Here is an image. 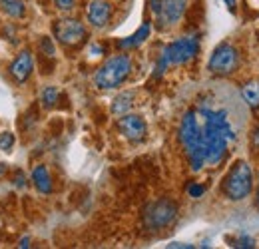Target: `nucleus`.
<instances>
[{
    "instance_id": "obj_1",
    "label": "nucleus",
    "mask_w": 259,
    "mask_h": 249,
    "mask_svg": "<svg viewBox=\"0 0 259 249\" xmlns=\"http://www.w3.org/2000/svg\"><path fill=\"white\" fill-rule=\"evenodd\" d=\"M197 116L201 122L205 165H218L226 159L229 144L235 142V130L224 110H211L203 106L197 110Z\"/></svg>"
},
{
    "instance_id": "obj_2",
    "label": "nucleus",
    "mask_w": 259,
    "mask_h": 249,
    "mask_svg": "<svg viewBox=\"0 0 259 249\" xmlns=\"http://www.w3.org/2000/svg\"><path fill=\"white\" fill-rule=\"evenodd\" d=\"M180 142L188 154L192 170L199 172L205 165V148H203L201 122H199L197 110H190L184 114L182 124H180Z\"/></svg>"
},
{
    "instance_id": "obj_3",
    "label": "nucleus",
    "mask_w": 259,
    "mask_h": 249,
    "mask_svg": "<svg viewBox=\"0 0 259 249\" xmlns=\"http://www.w3.org/2000/svg\"><path fill=\"white\" fill-rule=\"evenodd\" d=\"M199 52V40L195 36H182L174 42H169L162 50L158 64H156V78L163 76V72L169 66H180L194 60Z\"/></svg>"
},
{
    "instance_id": "obj_4",
    "label": "nucleus",
    "mask_w": 259,
    "mask_h": 249,
    "mask_svg": "<svg viewBox=\"0 0 259 249\" xmlns=\"http://www.w3.org/2000/svg\"><path fill=\"white\" fill-rule=\"evenodd\" d=\"M132 72V58L128 54H118L108 58L94 74V84L100 90H114L128 80Z\"/></svg>"
},
{
    "instance_id": "obj_5",
    "label": "nucleus",
    "mask_w": 259,
    "mask_h": 249,
    "mask_svg": "<svg viewBox=\"0 0 259 249\" xmlns=\"http://www.w3.org/2000/svg\"><path fill=\"white\" fill-rule=\"evenodd\" d=\"M253 187V172L251 165L247 161H237L229 174L226 176L224 182V193L227 199L231 201H243L245 197H249Z\"/></svg>"
},
{
    "instance_id": "obj_6",
    "label": "nucleus",
    "mask_w": 259,
    "mask_h": 249,
    "mask_svg": "<svg viewBox=\"0 0 259 249\" xmlns=\"http://www.w3.org/2000/svg\"><path fill=\"white\" fill-rule=\"evenodd\" d=\"M178 216V205L171 199H158L152 201L146 210H144V225L152 231H160L163 227H167Z\"/></svg>"
},
{
    "instance_id": "obj_7",
    "label": "nucleus",
    "mask_w": 259,
    "mask_h": 249,
    "mask_svg": "<svg viewBox=\"0 0 259 249\" xmlns=\"http://www.w3.org/2000/svg\"><path fill=\"white\" fill-rule=\"evenodd\" d=\"M237 66H239V52H237V48L224 42L209 56L207 70L211 74H218V76H229L231 72H235Z\"/></svg>"
},
{
    "instance_id": "obj_8",
    "label": "nucleus",
    "mask_w": 259,
    "mask_h": 249,
    "mask_svg": "<svg viewBox=\"0 0 259 249\" xmlns=\"http://www.w3.org/2000/svg\"><path fill=\"white\" fill-rule=\"evenodd\" d=\"M54 36L64 46H78L86 38V26L76 18H60L54 22Z\"/></svg>"
},
{
    "instance_id": "obj_9",
    "label": "nucleus",
    "mask_w": 259,
    "mask_h": 249,
    "mask_svg": "<svg viewBox=\"0 0 259 249\" xmlns=\"http://www.w3.org/2000/svg\"><path fill=\"white\" fill-rule=\"evenodd\" d=\"M118 128L122 136L130 142H142L148 134V126L138 114H122V118L118 120Z\"/></svg>"
},
{
    "instance_id": "obj_10",
    "label": "nucleus",
    "mask_w": 259,
    "mask_h": 249,
    "mask_svg": "<svg viewBox=\"0 0 259 249\" xmlns=\"http://www.w3.org/2000/svg\"><path fill=\"white\" fill-rule=\"evenodd\" d=\"M32 70H34V60H32V54H30L28 50H22V52L12 60V64L8 66L10 76H12L18 84H24V82L30 78Z\"/></svg>"
},
{
    "instance_id": "obj_11",
    "label": "nucleus",
    "mask_w": 259,
    "mask_h": 249,
    "mask_svg": "<svg viewBox=\"0 0 259 249\" xmlns=\"http://www.w3.org/2000/svg\"><path fill=\"white\" fill-rule=\"evenodd\" d=\"M86 16L94 28H104L112 18V4L108 0H92L88 4Z\"/></svg>"
},
{
    "instance_id": "obj_12",
    "label": "nucleus",
    "mask_w": 259,
    "mask_h": 249,
    "mask_svg": "<svg viewBox=\"0 0 259 249\" xmlns=\"http://www.w3.org/2000/svg\"><path fill=\"white\" fill-rule=\"evenodd\" d=\"M186 6H188V0H162L160 20L163 24H176L184 16Z\"/></svg>"
},
{
    "instance_id": "obj_13",
    "label": "nucleus",
    "mask_w": 259,
    "mask_h": 249,
    "mask_svg": "<svg viewBox=\"0 0 259 249\" xmlns=\"http://www.w3.org/2000/svg\"><path fill=\"white\" fill-rule=\"evenodd\" d=\"M150 32H152V24L150 22H144L138 30L134 32L132 36L128 38H122L120 42H118V46L122 48V50H132V48H138L140 44H144L146 42V38H150Z\"/></svg>"
},
{
    "instance_id": "obj_14",
    "label": "nucleus",
    "mask_w": 259,
    "mask_h": 249,
    "mask_svg": "<svg viewBox=\"0 0 259 249\" xmlns=\"http://www.w3.org/2000/svg\"><path fill=\"white\" fill-rule=\"evenodd\" d=\"M32 182L34 187L40 191V193H50L52 191V180H50V174L44 165H36L32 172Z\"/></svg>"
},
{
    "instance_id": "obj_15",
    "label": "nucleus",
    "mask_w": 259,
    "mask_h": 249,
    "mask_svg": "<svg viewBox=\"0 0 259 249\" xmlns=\"http://www.w3.org/2000/svg\"><path fill=\"white\" fill-rule=\"evenodd\" d=\"M132 104H134V92L118 94L114 98V102H112V112L118 114V116H122V114H126L130 108H132Z\"/></svg>"
},
{
    "instance_id": "obj_16",
    "label": "nucleus",
    "mask_w": 259,
    "mask_h": 249,
    "mask_svg": "<svg viewBox=\"0 0 259 249\" xmlns=\"http://www.w3.org/2000/svg\"><path fill=\"white\" fill-rule=\"evenodd\" d=\"M0 8L12 18H22L26 12V6L22 0H0Z\"/></svg>"
},
{
    "instance_id": "obj_17",
    "label": "nucleus",
    "mask_w": 259,
    "mask_h": 249,
    "mask_svg": "<svg viewBox=\"0 0 259 249\" xmlns=\"http://www.w3.org/2000/svg\"><path fill=\"white\" fill-rule=\"evenodd\" d=\"M241 96L245 100L247 106L251 108H259V82H247L243 88H241Z\"/></svg>"
},
{
    "instance_id": "obj_18",
    "label": "nucleus",
    "mask_w": 259,
    "mask_h": 249,
    "mask_svg": "<svg viewBox=\"0 0 259 249\" xmlns=\"http://www.w3.org/2000/svg\"><path fill=\"white\" fill-rule=\"evenodd\" d=\"M58 88H54V86H46L44 90H42V104L46 106V108H52L56 102H58Z\"/></svg>"
},
{
    "instance_id": "obj_19",
    "label": "nucleus",
    "mask_w": 259,
    "mask_h": 249,
    "mask_svg": "<svg viewBox=\"0 0 259 249\" xmlns=\"http://www.w3.org/2000/svg\"><path fill=\"white\" fill-rule=\"evenodd\" d=\"M40 50L48 56V58H54V54H56V50H54V44H52V40L48 38V36H44L42 40H40Z\"/></svg>"
},
{
    "instance_id": "obj_20",
    "label": "nucleus",
    "mask_w": 259,
    "mask_h": 249,
    "mask_svg": "<svg viewBox=\"0 0 259 249\" xmlns=\"http://www.w3.org/2000/svg\"><path fill=\"white\" fill-rule=\"evenodd\" d=\"M12 146H14V136H12L10 132L0 134V150L10 152V150H12Z\"/></svg>"
},
{
    "instance_id": "obj_21",
    "label": "nucleus",
    "mask_w": 259,
    "mask_h": 249,
    "mask_svg": "<svg viewBox=\"0 0 259 249\" xmlns=\"http://www.w3.org/2000/svg\"><path fill=\"white\" fill-rule=\"evenodd\" d=\"M233 247H255V239L249 235H241L233 241Z\"/></svg>"
},
{
    "instance_id": "obj_22",
    "label": "nucleus",
    "mask_w": 259,
    "mask_h": 249,
    "mask_svg": "<svg viewBox=\"0 0 259 249\" xmlns=\"http://www.w3.org/2000/svg\"><path fill=\"white\" fill-rule=\"evenodd\" d=\"M188 193H190V197H201L205 193V186H201V184H190L188 186Z\"/></svg>"
},
{
    "instance_id": "obj_23",
    "label": "nucleus",
    "mask_w": 259,
    "mask_h": 249,
    "mask_svg": "<svg viewBox=\"0 0 259 249\" xmlns=\"http://www.w3.org/2000/svg\"><path fill=\"white\" fill-rule=\"evenodd\" d=\"M54 4H56L60 10H72L74 4H76V0H54Z\"/></svg>"
},
{
    "instance_id": "obj_24",
    "label": "nucleus",
    "mask_w": 259,
    "mask_h": 249,
    "mask_svg": "<svg viewBox=\"0 0 259 249\" xmlns=\"http://www.w3.org/2000/svg\"><path fill=\"white\" fill-rule=\"evenodd\" d=\"M150 6H152V12L160 18V12H162V0H150Z\"/></svg>"
},
{
    "instance_id": "obj_25",
    "label": "nucleus",
    "mask_w": 259,
    "mask_h": 249,
    "mask_svg": "<svg viewBox=\"0 0 259 249\" xmlns=\"http://www.w3.org/2000/svg\"><path fill=\"white\" fill-rule=\"evenodd\" d=\"M226 2V6L229 8V12H235L237 10V0H224Z\"/></svg>"
},
{
    "instance_id": "obj_26",
    "label": "nucleus",
    "mask_w": 259,
    "mask_h": 249,
    "mask_svg": "<svg viewBox=\"0 0 259 249\" xmlns=\"http://www.w3.org/2000/svg\"><path fill=\"white\" fill-rule=\"evenodd\" d=\"M28 243H30V239H28V237H24V239H20V243H18V247H30V245H28Z\"/></svg>"
},
{
    "instance_id": "obj_27",
    "label": "nucleus",
    "mask_w": 259,
    "mask_h": 249,
    "mask_svg": "<svg viewBox=\"0 0 259 249\" xmlns=\"http://www.w3.org/2000/svg\"><path fill=\"white\" fill-rule=\"evenodd\" d=\"M169 247H194V245H190V243H171Z\"/></svg>"
},
{
    "instance_id": "obj_28",
    "label": "nucleus",
    "mask_w": 259,
    "mask_h": 249,
    "mask_svg": "<svg viewBox=\"0 0 259 249\" xmlns=\"http://www.w3.org/2000/svg\"><path fill=\"white\" fill-rule=\"evenodd\" d=\"M255 203H257V208H259V182H257V193H255Z\"/></svg>"
},
{
    "instance_id": "obj_29",
    "label": "nucleus",
    "mask_w": 259,
    "mask_h": 249,
    "mask_svg": "<svg viewBox=\"0 0 259 249\" xmlns=\"http://www.w3.org/2000/svg\"><path fill=\"white\" fill-rule=\"evenodd\" d=\"M253 138H255V146H259V130L255 132V136H253Z\"/></svg>"
}]
</instances>
